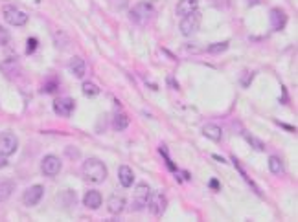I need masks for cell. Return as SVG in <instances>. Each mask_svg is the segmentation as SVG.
<instances>
[{
	"label": "cell",
	"mask_w": 298,
	"mask_h": 222,
	"mask_svg": "<svg viewBox=\"0 0 298 222\" xmlns=\"http://www.w3.org/2000/svg\"><path fill=\"white\" fill-rule=\"evenodd\" d=\"M81 177L89 184H101L107 178V165L98 158H87L81 165Z\"/></svg>",
	"instance_id": "cell-1"
},
{
	"label": "cell",
	"mask_w": 298,
	"mask_h": 222,
	"mask_svg": "<svg viewBox=\"0 0 298 222\" xmlns=\"http://www.w3.org/2000/svg\"><path fill=\"white\" fill-rule=\"evenodd\" d=\"M155 15V8H153L151 2H138V4L133 6V10L129 11V17L137 26H146L149 20Z\"/></svg>",
	"instance_id": "cell-2"
},
{
	"label": "cell",
	"mask_w": 298,
	"mask_h": 222,
	"mask_svg": "<svg viewBox=\"0 0 298 222\" xmlns=\"http://www.w3.org/2000/svg\"><path fill=\"white\" fill-rule=\"evenodd\" d=\"M149 198H151V187L147 186L146 182H140L133 193V209L135 211L146 209L147 204H149Z\"/></svg>",
	"instance_id": "cell-3"
},
{
	"label": "cell",
	"mask_w": 298,
	"mask_h": 222,
	"mask_svg": "<svg viewBox=\"0 0 298 222\" xmlns=\"http://www.w3.org/2000/svg\"><path fill=\"white\" fill-rule=\"evenodd\" d=\"M2 13H4V20L8 22V24L15 26V28H20V26H26V22H28V13L26 11H22L20 8H17V6H4V10H2Z\"/></svg>",
	"instance_id": "cell-4"
},
{
	"label": "cell",
	"mask_w": 298,
	"mask_h": 222,
	"mask_svg": "<svg viewBox=\"0 0 298 222\" xmlns=\"http://www.w3.org/2000/svg\"><path fill=\"white\" fill-rule=\"evenodd\" d=\"M199 26H201V13L197 11H193L192 15H186L182 17L181 24H179V30L184 37H192L195 35L199 31Z\"/></svg>",
	"instance_id": "cell-5"
},
{
	"label": "cell",
	"mask_w": 298,
	"mask_h": 222,
	"mask_svg": "<svg viewBox=\"0 0 298 222\" xmlns=\"http://www.w3.org/2000/svg\"><path fill=\"white\" fill-rule=\"evenodd\" d=\"M61 169H63V163H61V160L56 154H48V156H45L40 160V171H42L45 177H50V178L57 177L61 173Z\"/></svg>",
	"instance_id": "cell-6"
},
{
	"label": "cell",
	"mask_w": 298,
	"mask_h": 222,
	"mask_svg": "<svg viewBox=\"0 0 298 222\" xmlns=\"http://www.w3.org/2000/svg\"><path fill=\"white\" fill-rule=\"evenodd\" d=\"M17 149H19V140H17L15 134L2 132L0 134V154L2 156H11V154H15Z\"/></svg>",
	"instance_id": "cell-7"
},
{
	"label": "cell",
	"mask_w": 298,
	"mask_h": 222,
	"mask_svg": "<svg viewBox=\"0 0 298 222\" xmlns=\"http://www.w3.org/2000/svg\"><path fill=\"white\" fill-rule=\"evenodd\" d=\"M147 207H149V211H151L155 217H162L167 207L166 195H164V193H151V198H149Z\"/></svg>",
	"instance_id": "cell-8"
},
{
	"label": "cell",
	"mask_w": 298,
	"mask_h": 222,
	"mask_svg": "<svg viewBox=\"0 0 298 222\" xmlns=\"http://www.w3.org/2000/svg\"><path fill=\"white\" fill-rule=\"evenodd\" d=\"M42 195H45V187L35 184V186L28 187V189L22 193V202H24V206H28V207L37 206L40 202V198H42Z\"/></svg>",
	"instance_id": "cell-9"
},
{
	"label": "cell",
	"mask_w": 298,
	"mask_h": 222,
	"mask_svg": "<svg viewBox=\"0 0 298 222\" xmlns=\"http://www.w3.org/2000/svg\"><path fill=\"white\" fill-rule=\"evenodd\" d=\"M74 108H76V103H74L72 97H57L54 101V110H56V114H59L63 118L70 116L72 112H74Z\"/></svg>",
	"instance_id": "cell-10"
},
{
	"label": "cell",
	"mask_w": 298,
	"mask_h": 222,
	"mask_svg": "<svg viewBox=\"0 0 298 222\" xmlns=\"http://www.w3.org/2000/svg\"><path fill=\"white\" fill-rule=\"evenodd\" d=\"M285 24H287V15H285V11L280 10V8L271 10V28H273L274 31H280L285 28Z\"/></svg>",
	"instance_id": "cell-11"
},
{
	"label": "cell",
	"mask_w": 298,
	"mask_h": 222,
	"mask_svg": "<svg viewBox=\"0 0 298 222\" xmlns=\"http://www.w3.org/2000/svg\"><path fill=\"white\" fill-rule=\"evenodd\" d=\"M107 209H109V213H112V215H120L123 209H125V198L121 197V195H111L109 197V200H107Z\"/></svg>",
	"instance_id": "cell-12"
},
{
	"label": "cell",
	"mask_w": 298,
	"mask_h": 222,
	"mask_svg": "<svg viewBox=\"0 0 298 222\" xmlns=\"http://www.w3.org/2000/svg\"><path fill=\"white\" fill-rule=\"evenodd\" d=\"M199 10V0H179L177 4V15L179 17H186L192 15L193 11Z\"/></svg>",
	"instance_id": "cell-13"
},
{
	"label": "cell",
	"mask_w": 298,
	"mask_h": 222,
	"mask_svg": "<svg viewBox=\"0 0 298 222\" xmlns=\"http://www.w3.org/2000/svg\"><path fill=\"white\" fill-rule=\"evenodd\" d=\"M68 70H70L72 76L77 77V79H81V77H85V74H87V65H85V61L81 59V57H72L70 63H68Z\"/></svg>",
	"instance_id": "cell-14"
},
{
	"label": "cell",
	"mask_w": 298,
	"mask_h": 222,
	"mask_svg": "<svg viewBox=\"0 0 298 222\" xmlns=\"http://www.w3.org/2000/svg\"><path fill=\"white\" fill-rule=\"evenodd\" d=\"M101 202H103V198H101V193L96 191V189H91V191H87L85 197H83V204H85L89 209H100V207H101Z\"/></svg>",
	"instance_id": "cell-15"
},
{
	"label": "cell",
	"mask_w": 298,
	"mask_h": 222,
	"mask_svg": "<svg viewBox=\"0 0 298 222\" xmlns=\"http://www.w3.org/2000/svg\"><path fill=\"white\" fill-rule=\"evenodd\" d=\"M118 180H120L121 187H131L135 182V173L129 165H120L118 167Z\"/></svg>",
	"instance_id": "cell-16"
},
{
	"label": "cell",
	"mask_w": 298,
	"mask_h": 222,
	"mask_svg": "<svg viewBox=\"0 0 298 222\" xmlns=\"http://www.w3.org/2000/svg\"><path fill=\"white\" fill-rule=\"evenodd\" d=\"M0 68H2V72H4L6 76L10 77V79H13V77H19V74H20V65L17 63V59L4 61V63L0 65Z\"/></svg>",
	"instance_id": "cell-17"
},
{
	"label": "cell",
	"mask_w": 298,
	"mask_h": 222,
	"mask_svg": "<svg viewBox=\"0 0 298 222\" xmlns=\"http://www.w3.org/2000/svg\"><path fill=\"white\" fill-rule=\"evenodd\" d=\"M202 134L212 141H221V138H223L221 127L216 125V123H206V125L202 127Z\"/></svg>",
	"instance_id": "cell-18"
},
{
	"label": "cell",
	"mask_w": 298,
	"mask_h": 222,
	"mask_svg": "<svg viewBox=\"0 0 298 222\" xmlns=\"http://www.w3.org/2000/svg\"><path fill=\"white\" fill-rule=\"evenodd\" d=\"M112 127L116 129V131H125L127 127H129V116H127L125 112L118 110L114 114V120H112Z\"/></svg>",
	"instance_id": "cell-19"
},
{
	"label": "cell",
	"mask_w": 298,
	"mask_h": 222,
	"mask_svg": "<svg viewBox=\"0 0 298 222\" xmlns=\"http://www.w3.org/2000/svg\"><path fill=\"white\" fill-rule=\"evenodd\" d=\"M269 171L273 173V175H276V177H280V175H283V173H285L282 160H280L278 156H271V158H269Z\"/></svg>",
	"instance_id": "cell-20"
},
{
	"label": "cell",
	"mask_w": 298,
	"mask_h": 222,
	"mask_svg": "<svg viewBox=\"0 0 298 222\" xmlns=\"http://www.w3.org/2000/svg\"><path fill=\"white\" fill-rule=\"evenodd\" d=\"M13 187H15V184L11 180H0V200H4V198H8L13 193Z\"/></svg>",
	"instance_id": "cell-21"
},
{
	"label": "cell",
	"mask_w": 298,
	"mask_h": 222,
	"mask_svg": "<svg viewBox=\"0 0 298 222\" xmlns=\"http://www.w3.org/2000/svg\"><path fill=\"white\" fill-rule=\"evenodd\" d=\"M81 90H83V94H85V96L94 97V96H98V94H100V86L94 85L92 81H85V83L81 85Z\"/></svg>",
	"instance_id": "cell-22"
},
{
	"label": "cell",
	"mask_w": 298,
	"mask_h": 222,
	"mask_svg": "<svg viewBox=\"0 0 298 222\" xmlns=\"http://www.w3.org/2000/svg\"><path fill=\"white\" fill-rule=\"evenodd\" d=\"M228 50V40H223V42H214V44H210L206 48L208 53H212V56H216V53H221V51Z\"/></svg>",
	"instance_id": "cell-23"
},
{
	"label": "cell",
	"mask_w": 298,
	"mask_h": 222,
	"mask_svg": "<svg viewBox=\"0 0 298 222\" xmlns=\"http://www.w3.org/2000/svg\"><path fill=\"white\" fill-rule=\"evenodd\" d=\"M245 138H247V141L250 143L252 149H256V151H265V143H263L262 140H258V138L252 136V134H245Z\"/></svg>",
	"instance_id": "cell-24"
},
{
	"label": "cell",
	"mask_w": 298,
	"mask_h": 222,
	"mask_svg": "<svg viewBox=\"0 0 298 222\" xmlns=\"http://www.w3.org/2000/svg\"><path fill=\"white\" fill-rule=\"evenodd\" d=\"M11 40V35H10V31L6 30L4 26H0V46H6L8 42Z\"/></svg>",
	"instance_id": "cell-25"
},
{
	"label": "cell",
	"mask_w": 298,
	"mask_h": 222,
	"mask_svg": "<svg viewBox=\"0 0 298 222\" xmlns=\"http://www.w3.org/2000/svg\"><path fill=\"white\" fill-rule=\"evenodd\" d=\"M37 44H39V42H37L35 37L28 39V44H26V51H28V56H30V53H33V51L37 50Z\"/></svg>",
	"instance_id": "cell-26"
},
{
	"label": "cell",
	"mask_w": 298,
	"mask_h": 222,
	"mask_svg": "<svg viewBox=\"0 0 298 222\" xmlns=\"http://www.w3.org/2000/svg\"><path fill=\"white\" fill-rule=\"evenodd\" d=\"M56 88H57V81H48L45 86H42V92H46V94H52V92H56Z\"/></svg>",
	"instance_id": "cell-27"
},
{
	"label": "cell",
	"mask_w": 298,
	"mask_h": 222,
	"mask_svg": "<svg viewBox=\"0 0 298 222\" xmlns=\"http://www.w3.org/2000/svg\"><path fill=\"white\" fill-rule=\"evenodd\" d=\"M66 154H68L72 160H76V158L79 156V151H74V152H72V147H68V149H66Z\"/></svg>",
	"instance_id": "cell-28"
},
{
	"label": "cell",
	"mask_w": 298,
	"mask_h": 222,
	"mask_svg": "<svg viewBox=\"0 0 298 222\" xmlns=\"http://www.w3.org/2000/svg\"><path fill=\"white\" fill-rule=\"evenodd\" d=\"M6 165H8V156H2V154H0V169H4Z\"/></svg>",
	"instance_id": "cell-29"
},
{
	"label": "cell",
	"mask_w": 298,
	"mask_h": 222,
	"mask_svg": "<svg viewBox=\"0 0 298 222\" xmlns=\"http://www.w3.org/2000/svg\"><path fill=\"white\" fill-rule=\"evenodd\" d=\"M210 187H212V189H219V182L218 180H212V182H210Z\"/></svg>",
	"instance_id": "cell-30"
}]
</instances>
